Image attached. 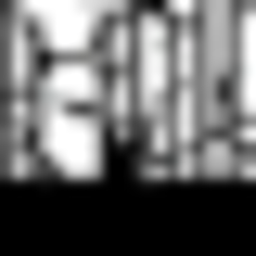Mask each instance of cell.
Here are the masks:
<instances>
[{
	"label": "cell",
	"instance_id": "2",
	"mask_svg": "<svg viewBox=\"0 0 256 256\" xmlns=\"http://www.w3.org/2000/svg\"><path fill=\"white\" fill-rule=\"evenodd\" d=\"M26 102H38V166H116L102 102H52V90H26Z\"/></svg>",
	"mask_w": 256,
	"mask_h": 256
},
{
	"label": "cell",
	"instance_id": "4",
	"mask_svg": "<svg viewBox=\"0 0 256 256\" xmlns=\"http://www.w3.org/2000/svg\"><path fill=\"white\" fill-rule=\"evenodd\" d=\"M102 13H116V26H128V13H154V0H102Z\"/></svg>",
	"mask_w": 256,
	"mask_h": 256
},
{
	"label": "cell",
	"instance_id": "5",
	"mask_svg": "<svg viewBox=\"0 0 256 256\" xmlns=\"http://www.w3.org/2000/svg\"><path fill=\"white\" fill-rule=\"evenodd\" d=\"M0 116H13V102H0ZM0 166H13V128H0Z\"/></svg>",
	"mask_w": 256,
	"mask_h": 256
},
{
	"label": "cell",
	"instance_id": "3",
	"mask_svg": "<svg viewBox=\"0 0 256 256\" xmlns=\"http://www.w3.org/2000/svg\"><path fill=\"white\" fill-rule=\"evenodd\" d=\"M26 77H38V52H26V26L0 13V102H26Z\"/></svg>",
	"mask_w": 256,
	"mask_h": 256
},
{
	"label": "cell",
	"instance_id": "1",
	"mask_svg": "<svg viewBox=\"0 0 256 256\" xmlns=\"http://www.w3.org/2000/svg\"><path fill=\"white\" fill-rule=\"evenodd\" d=\"M13 26H26L38 64H64V52H102V38H116V13H102V0H13Z\"/></svg>",
	"mask_w": 256,
	"mask_h": 256
}]
</instances>
